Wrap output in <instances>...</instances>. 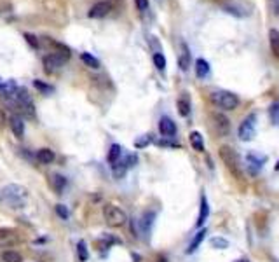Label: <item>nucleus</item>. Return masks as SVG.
<instances>
[{"label":"nucleus","mask_w":279,"mask_h":262,"mask_svg":"<svg viewBox=\"0 0 279 262\" xmlns=\"http://www.w3.org/2000/svg\"><path fill=\"white\" fill-rule=\"evenodd\" d=\"M157 262H168V260L164 259V257H159V259H157Z\"/></svg>","instance_id":"nucleus-38"},{"label":"nucleus","mask_w":279,"mask_h":262,"mask_svg":"<svg viewBox=\"0 0 279 262\" xmlns=\"http://www.w3.org/2000/svg\"><path fill=\"white\" fill-rule=\"evenodd\" d=\"M68 58H70L68 49L63 51V53H60V51H58V53H51V54H47V56L44 58V68H46L47 72L60 70L61 66H63L68 61Z\"/></svg>","instance_id":"nucleus-5"},{"label":"nucleus","mask_w":279,"mask_h":262,"mask_svg":"<svg viewBox=\"0 0 279 262\" xmlns=\"http://www.w3.org/2000/svg\"><path fill=\"white\" fill-rule=\"evenodd\" d=\"M80 60H82L84 63L89 66V68H94V70L100 68V60H98V58H94L91 53H82V54H80Z\"/></svg>","instance_id":"nucleus-23"},{"label":"nucleus","mask_w":279,"mask_h":262,"mask_svg":"<svg viewBox=\"0 0 279 262\" xmlns=\"http://www.w3.org/2000/svg\"><path fill=\"white\" fill-rule=\"evenodd\" d=\"M176 105H178V112H180V116L187 117V116H189V114H190V103L187 102L185 98H180Z\"/></svg>","instance_id":"nucleus-28"},{"label":"nucleus","mask_w":279,"mask_h":262,"mask_svg":"<svg viewBox=\"0 0 279 262\" xmlns=\"http://www.w3.org/2000/svg\"><path fill=\"white\" fill-rule=\"evenodd\" d=\"M211 102L215 103L218 109L223 110H236L239 107V98H237L236 93L232 91H225V90H218L211 95Z\"/></svg>","instance_id":"nucleus-3"},{"label":"nucleus","mask_w":279,"mask_h":262,"mask_svg":"<svg viewBox=\"0 0 279 262\" xmlns=\"http://www.w3.org/2000/svg\"><path fill=\"white\" fill-rule=\"evenodd\" d=\"M120 156H122V147H120L119 143H113V145L110 147L108 157H106V159H108V163L113 166V164L117 163V161L120 159Z\"/></svg>","instance_id":"nucleus-21"},{"label":"nucleus","mask_w":279,"mask_h":262,"mask_svg":"<svg viewBox=\"0 0 279 262\" xmlns=\"http://www.w3.org/2000/svg\"><path fill=\"white\" fill-rule=\"evenodd\" d=\"M134 163H136V156H127V157H124V159H119L115 164H113V177H117V179L124 177V173L127 171V168H131Z\"/></svg>","instance_id":"nucleus-10"},{"label":"nucleus","mask_w":279,"mask_h":262,"mask_svg":"<svg viewBox=\"0 0 279 262\" xmlns=\"http://www.w3.org/2000/svg\"><path fill=\"white\" fill-rule=\"evenodd\" d=\"M269 42H270V51L276 58H279V32L277 30H270L269 32Z\"/></svg>","instance_id":"nucleus-22"},{"label":"nucleus","mask_w":279,"mask_h":262,"mask_svg":"<svg viewBox=\"0 0 279 262\" xmlns=\"http://www.w3.org/2000/svg\"><path fill=\"white\" fill-rule=\"evenodd\" d=\"M154 213L152 212H149V213H145L143 215V219H142V229L143 232H149L150 231V226H152V222H154Z\"/></svg>","instance_id":"nucleus-29"},{"label":"nucleus","mask_w":279,"mask_h":262,"mask_svg":"<svg viewBox=\"0 0 279 262\" xmlns=\"http://www.w3.org/2000/svg\"><path fill=\"white\" fill-rule=\"evenodd\" d=\"M51 184H53V189L56 191V193H61V191L65 189V186H67V179L61 175H53Z\"/></svg>","instance_id":"nucleus-25"},{"label":"nucleus","mask_w":279,"mask_h":262,"mask_svg":"<svg viewBox=\"0 0 279 262\" xmlns=\"http://www.w3.org/2000/svg\"><path fill=\"white\" fill-rule=\"evenodd\" d=\"M18 88H20V84H16L14 80L0 79V98L11 102V100L14 98V95H16Z\"/></svg>","instance_id":"nucleus-9"},{"label":"nucleus","mask_w":279,"mask_h":262,"mask_svg":"<svg viewBox=\"0 0 279 262\" xmlns=\"http://www.w3.org/2000/svg\"><path fill=\"white\" fill-rule=\"evenodd\" d=\"M0 199L7 201L13 208H23L25 203L28 199V191L23 186H18V184H9L2 189L0 193Z\"/></svg>","instance_id":"nucleus-1"},{"label":"nucleus","mask_w":279,"mask_h":262,"mask_svg":"<svg viewBox=\"0 0 279 262\" xmlns=\"http://www.w3.org/2000/svg\"><path fill=\"white\" fill-rule=\"evenodd\" d=\"M215 121H216V130H218L220 135H227L230 130V121L223 114H215Z\"/></svg>","instance_id":"nucleus-18"},{"label":"nucleus","mask_w":279,"mask_h":262,"mask_svg":"<svg viewBox=\"0 0 279 262\" xmlns=\"http://www.w3.org/2000/svg\"><path fill=\"white\" fill-rule=\"evenodd\" d=\"M103 219L110 227H122L127 222V215L124 213V210L110 203L103 206Z\"/></svg>","instance_id":"nucleus-4"},{"label":"nucleus","mask_w":279,"mask_h":262,"mask_svg":"<svg viewBox=\"0 0 279 262\" xmlns=\"http://www.w3.org/2000/svg\"><path fill=\"white\" fill-rule=\"evenodd\" d=\"M211 246L216 250H225L229 248V241H227L225 238H222V236H215V238H211Z\"/></svg>","instance_id":"nucleus-26"},{"label":"nucleus","mask_w":279,"mask_h":262,"mask_svg":"<svg viewBox=\"0 0 279 262\" xmlns=\"http://www.w3.org/2000/svg\"><path fill=\"white\" fill-rule=\"evenodd\" d=\"M237 135H239V138L243 140V142H251V140L255 138V135H256V116L255 114H249L243 123H241Z\"/></svg>","instance_id":"nucleus-6"},{"label":"nucleus","mask_w":279,"mask_h":262,"mask_svg":"<svg viewBox=\"0 0 279 262\" xmlns=\"http://www.w3.org/2000/svg\"><path fill=\"white\" fill-rule=\"evenodd\" d=\"M34 86H35L39 91H42V93H54V88L51 86V84H44L42 80H35Z\"/></svg>","instance_id":"nucleus-32"},{"label":"nucleus","mask_w":279,"mask_h":262,"mask_svg":"<svg viewBox=\"0 0 279 262\" xmlns=\"http://www.w3.org/2000/svg\"><path fill=\"white\" fill-rule=\"evenodd\" d=\"M56 213H58V215H60L63 220L68 219V210H67V206H65V205H58V206H56Z\"/></svg>","instance_id":"nucleus-34"},{"label":"nucleus","mask_w":279,"mask_h":262,"mask_svg":"<svg viewBox=\"0 0 279 262\" xmlns=\"http://www.w3.org/2000/svg\"><path fill=\"white\" fill-rule=\"evenodd\" d=\"M178 66H180V70H183V72H187V70H189V66H190V49H189V46H187L185 42L180 44Z\"/></svg>","instance_id":"nucleus-13"},{"label":"nucleus","mask_w":279,"mask_h":262,"mask_svg":"<svg viewBox=\"0 0 279 262\" xmlns=\"http://www.w3.org/2000/svg\"><path fill=\"white\" fill-rule=\"evenodd\" d=\"M77 253H79V260H80V262H86V260H87L89 253H87L86 243H84V241H79V243H77Z\"/></svg>","instance_id":"nucleus-30"},{"label":"nucleus","mask_w":279,"mask_h":262,"mask_svg":"<svg viewBox=\"0 0 279 262\" xmlns=\"http://www.w3.org/2000/svg\"><path fill=\"white\" fill-rule=\"evenodd\" d=\"M2 124H6V114H4V110H0V126Z\"/></svg>","instance_id":"nucleus-37"},{"label":"nucleus","mask_w":279,"mask_h":262,"mask_svg":"<svg viewBox=\"0 0 279 262\" xmlns=\"http://www.w3.org/2000/svg\"><path fill=\"white\" fill-rule=\"evenodd\" d=\"M54 152L51 149H40L37 150V161H39L40 164H51L54 161Z\"/></svg>","instance_id":"nucleus-19"},{"label":"nucleus","mask_w":279,"mask_h":262,"mask_svg":"<svg viewBox=\"0 0 279 262\" xmlns=\"http://www.w3.org/2000/svg\"><path fill=\"white\" fill-rule=\"evenodd\" d=\"M189 140H190V145H192L194 150H197V152H204V136L201 135L199 131L190 133Z\"/></svg>","instance_id":"nucleus-16"},{"label":"nucleus","mask_w":279,"mask_h":262,"mask_svg":"<svg viewBox=\"0 0 279 262\" xmlns=\"http://www.w3.org/2000/svg\"><path fill=\"white\" fill-rule=\"evenodd\" d=\"M150 142H152V136H150V135H145L143 138H138L136 142H134V147L142 149V147H147V145H149Z\"/></svg>","instance_id":"nucleus-33"},{"label":"nucleus","mask_w":279,"mask_h":262,"mask_svg":"<svg viewBox=\"0 0 279 262\" xmlns=\"http://www.w3.org/2000/svg\"><path fill=\"white\" fill-rule=\"evenodd\" d=\"M208 217H209V205H208L206 196L203 194V196H201V208H199V217H197L196 226L197 227H203L204 222L208 220Z\"/></svg>","instance_id":"nucleus-15"},{"label":"nucleus","mask_w":279,"mask_h":262,"mask_svg":"<svg viewBox=\"0 0 279 262\" xmlns=\"http://www.w3.org/2000/svg\"><path fill=\"white\" fill-rule=\"evenodd\" d=\"M234 262H249L248 259H239V260H234Z\"/></svg>","instance_id":"nucleus-39"},{"label":"nucleus","mask_w":279,"mask_h":262,"mask_svg":"<svg viewBox=\"0 0 279 262\" xmlns=\"http://www.w3.org/2000/svg\"><path fill=\"white\" fill-rule=\"evenodd\" d=\"M2 260L4 262H23V257H21V253L7 250V252L2 253Z\"/></svg>","instance_id":"nucleus-27"},{"label":"nucleus","mask_w":279,"mask_h":262,"mask_svg":"<svg viewBox=\"0 0 279 262\" xmlns=\"http://www.w3.org/2000/svg\"><path fill=\"white\" fill-rule=\"evenodd\" d=\"M25 39H27V40H28V44H32V46H34L35 49H37V47H39V40H37V37H35V35H30V33H25Z\"/></svg>","instance_id":"nucleus-36"},{"label":"nucleus","mask_w":279,"mask_h":262,"mask_svg":"<svg viewBox=\"0 0 279 262\" xmlns=\"http://www.w3.org/2000/svg\"><path fill=\"white\" fill-rule=\"evenodd\" d=\"M152 60H154V65H156V68L159 70V72H164V70H166V58H164V54L161 53V51L154 53Z\"/></svg>","instance_id":"nucleus-24"},{"label":"nucleus","mask_w":279,"mask_h":262,"mask_svg":"<svg viewBox=\"0 0 279 262\" xmlns=\"http://www.w3.org/2000/svg\"><path fill=\"white\" fill-rule=\"evenodd\" d=\"M209 63L204 58H199V60L196 61V75L199 77V79H206L209 75Z\"/></svg>","instance_id":"nucleus-20"},{"label":"nucleus","mask_w":279,"mask_h":262,"mask_svg":"<svg viewBox=\"0 0 279 262\" xmlns=\"http://www.w3.org/2000/svg\"><path fill=\"white\" fill-rule=\"evenodd\" d=\"M159 131L163 136H166V138H173V136L176 135V124L175 121L171 119V117H161L159 121Z\"/></svg>","instance_id":"nucleus-11"},{"label":"nucleus","mask_w":279,"mask_h":262,"mask_svg":"<svg viewBox=\"0 0 279 262\" xmlns=\"http://www.w3.org/2000/svg\"><path fill=\"white\" fill-rule=\"evenodd\" d=\"M206 234H208L206 227H204V229H201L199 232H197V234L192 238V241H190L189 248H187V253H194V252H196V250L201 246V243L204 241V238H206Z\"/></svg>","instance_id":"nucleus-17"},{"label":"nucleus","mask_w":279,"mask_h":262,"mask_svg":"<svg viewBox=\"0 0 279 262\" xmlns=\"http://www.w3.org/2000/svg\"><path fill=\"white\" fill-rule=\"evenodd\" d=\"M274 168H276V171H279V161L276 163V166H274Z\"/></svg>","instance_id":"nucleus-40"},{"label":"nucleus","mask_w":279,"mask_h":262,"mask_svg":"<svg viewBox=\"0 0 279 262\" xmlns=\"http://www.w3.org/2000/svg\"><path fill=\"white\" fill-rule=\"evenodd\" d=\"M265 161H267V156H260V154H255V152H248V156H246V163H248L246 166L251 169V173H256L258 169H262Z\"/></svg>","instance_id":"nucleus-12"},{"label":"nucleus","mask_w":279,"mask_h":262,"mask_svg":"<svg viewBox=\"0 0 279 262\" xmlns=\"http://www.w3.org/2000/svg\"><path fill=\"white\" fill-rule=\"evenodd\" d=\"M112 11H113L112 0H101V2L94 4L89 9V18H93V20H101V18L108 16Z\"/></svg>","instance_id":"nucleus-7"},{"label":"nucleus","mask_w":279,"mask_h":262,"mask_svg":"<svg viewBox=\"0 0 279 262\" xmlns=\"http://www.w3.org/2000/svg\"><path fill=\"white\" fill-rule=\"evenodd\" d=\"M134 4H136L138 11H142V13L149 11V0H134Z\"/></svg>","instance_id":"nucleus-35"},{"label":"nucleus","mask_w":279,"mask_h":262,"mask_svg":"<svg viewBox=\"0 0 279 262\" xmlns=\"http://www.w3.org/2000/svg\"><path fill=\"white\" fill-rule=\"evenodd\" d=\"M20 243V234L11 227H0V248H9Z\"/></svg>","instance_id":"nucleus-8"},{"label":"nucleus","mask_w":279,"mask_h":262,"mask_svg":"<svg viewBox=\"0 0 279 262\" xmlns=\"http://www.w3.org/2000/svg\"><path fill=\"white\" fill-rule=\"evenodd\" d=\"M9 126H11V130H13L14 136H18V138H23V135H25V123H23V117H21V116H11Z\"/></svg>","instance_id":"nucleus-14"},{"label":"nucleus","mask_w":279,"mask_h":262,"mask_svg":"<svg viewBox=\"0 0 279 262\" xmlns=\"http://www.w3.org/2000/svg\"><path fill=\"white\" fill-rule=\"evenodd\" d=\"M269 116H270V119H272V123L276 124V126H279V102H276V103H272V105H270Z\"/></svg>","instance_id":"nucleus-31"},{"label":"nucleus","mask_w":279,"mask_h":262,"mask_svg":"<svg viewBox=\"0 0 279 262\" xmlns=\"http://www.w3.org/2000/svg\"><path fill=\"white\" fill-rule=\"evenodd\" d=\"M220 159L223 161L227 169H229L236 179H243V168H241L239 156H237V152L232 147H229V145L220 147Z\"/></svg>","instance_id":"nucleus-2"}]
</instances>
